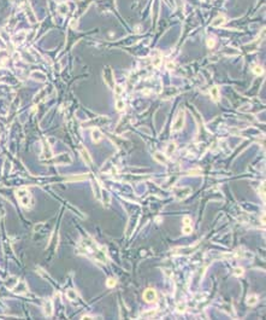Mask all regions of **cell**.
Instances as JSON below:
<instances>
[{"mask_svg": "<svg viewBox=\"0 0 266 320\" xmlns=\"http://www.w3.org/2000/svg\"><path fill=\"white\" fill-rule=\"evenodd\" d=\"M81 251L80 253H84L87 256L89 257H93L94 260L99 261V262H102V263H106L107 262V257H106V253L104 249H100L99 247L97 245V243L94 240H92L90 238H86L82 240V244H81Z\"/></svg>", "mask_w": 266, "mask_h": 320, "instance_id": "obj_1", "label": "cell"}, {"mask_svg": "<svg viewBox=\"0 0 266 320\" xmlns=\"http://www.w3.org/2000/svg\"><path fill=\"white\" fill-rule=\"evenodd\" d=\"M16 196H17V199L18 202L26 207V208H30L33 205V196L30 194V192L28 191V189L26 187H21L16 191Z\"/></svg>", "mask_w": 266, "mask_h": 320, "instance_id": "obj_2", "label": "cell"}, {"mask_svg": "<svg viewBox=\"0 0 266 320\" xmlns=\"http://www.w3.org/2000/svg\"><path fill=\"white\" fill-rule=\"evenodd\" d=\"M184 115H186V114H184V110L181 109V110L178 111V114H177L173 123H172V130H173V132H178V130H181L182 128L184 127V121H186V116H184Z\"/></svg>", "mask_w": 266, "mask_h": 320, "instance_id": "obj_3", "label": "cell"}, {"mask_svg": "<svg viewBox=\"0 0 266 320\" xmlns=\"http://www.w3.org/2000/svg\"><path fill=\"white\" fill-rule=\"evenodd\" d=\"M104 80H105V84L110 87V88H113L114 87V79H113V71L110 66H106L104 69Z\"/></svg>", "mask_w": 266, "mask_h": 320, "instance_id": "obj_4", "label": "cell"}, {"mask_svg": "<svg viewBox=\"0 0 266 320\" xmlns=\"http://www.w3.org/2000/svg\"><path fill=\"white\" fill-rule=\"evenodd\" d=\"M175 199L177 201H183L184 198H187L190 193H192V189L190 187H178V189H175Z\"/></svg>", "mask_w": 266, "mask_h": 320, "instance_id": "obj_5", "label": "cell"}, {"mask_svg": "<svg viewBox=\"0 0 266 320\" xmlns=\"http://www.w3.org/2000/svg\"><path fill=\"white\" fill-rule=\"evenodd\" d=\"M143 300L147 302V303H153V302H157V298H158V295L155 292V290L152 288L146 289L143 295H142Z\"/></svg>", "mask_w": 266, "mask_h": 320, "instance_id": "obj_6", "label": "cell"}, {"mask_svg": "<svg viewBox=\"0 0 266 320\" xmlns=\"http://www.w3.org/2000/svg\"><path fill=\"white\" fill-rule=\"evenodd\" d=\"M78 152L81 154V157H82V160H83V162L87 164V165H92V163H93V160H92V157H90V155H89V152H88V150L84 148V146H82V145H80L78 146Z\"/></svg>", "mask_w": 266, "mask_h": 320, "instance_id": "obj_7", "label": "cell"}, {"mask_svg": "<svg viewBox=\"0 0 266 320\" xmlns=\"http://www.w3.org/2000/svg\"><path fill=\"white\" fill-rule=\"evenodd\" d=\"M227 22V18H225V16H223V15H219V16H217L212 22H211V26L212 27H222L224 23Z\"/></svg>", "mask_w": 266, "mask_h": 320, "instance_id": "obj_8", "label": "cell"}, {"mask_svg": "<svg viewBox=\"0 0 266 320\" xmlns=\"http://www.w3.org/2000/svg\"><path fill=\"white\" fill-rule=\"evenodd\" d=\"M101 139H102V133L100 132V129L93 128L92 129V140H93V143L98 144V143L101 141Z\"/></svg>", "mask_w": 266, "mask_h": 320, "instance_id": "obj_9", "label": "cell"}, {"mask_svg": "<svg viewBox=\"0 0 266 320\" xmlns=\"http://www.w3.org/2000/svg\"><path fill=\"white\" fill-rule=\"evenodd\" d=\"M43 312H45V315H46V317H52V314H53L52 301H49V300L45 301V304H43Z\"/></svg>", "mask_w": 266, "mask_h": 320, "instance_id": "obj_10", "label": "cell"}, {"mask_svg": "<svg viewBox=\"0 0 266 320\" xmlns=\"http://www.w3.org/2000/svg\"><path fill=\"white\" fill-rule=\"evenodd\" d=\"M27 290H28V288H27L24 282H18L17 285L13 288V292L15 293H26Z\"/></svg>", "mask_w": 266, "mask_h": 320, "instance_id": "obj_11", "label": "cell"}, {"mask_svg": "<svg viewBox=\"0 0 266 320\" xmlns=\"http://www.w3.org/2000/svg\"><path fill=\"white\" fill-rule=\"evenodd\" d=\"M51 157H52V151H51V149H49V145L45 144L43 151H42V155H41V158L46 160V158H51Z\"/></svg>", "mask_w": 266, "mask_h": 320, "instance_id": "obj_12", "label": "cell"}, {"mask_svg": "<svg viewBox=\"0 0 266 320\" xmlns=\"http://www.w3.org/2000/svg\"><path fill=\"white\" fill-rule=\"evenodd\" d=\"M154 160L157 161L158 163H160V164H165L167 162L166 156L164 154H162V152H155L154 154Z\"/></svg>", "mask_w": 266, "mask_h": 320, "instance_id": "obj_13", "label": "cell"}, {"mask_svg": "<svg viewBox=\"0 0 266 320\" xmlns=\"http://www.w3.org/2000/svg\"><path fill=\"white\" fill-rule=\"evenodd\" d=\"M210 94H211L212 99H213L214 101H218V100H219V88H218L217 86H213V87L211 88V91H210Z\"/></svg>", "mask_w": 266, "mask_h": 320, "instance_id": "obj_14", "label": "cell"}, {"mask_svg": "<svg viewBox=\"0 0 266 320\" xmlns=\"http://www.w3.org/2000/svg\"><path fill=\"white\" fill-rule=\"evenodd\" d=\"M66 296H67V298L70 300V301H75V300H77L78 298V293L73 290V289H69L66 291Z\"/></svg>", "mask_w": 266, "mask_h": 320, "instance_id": "obj_15", "label": "cell"}, {"mask_svg": "<svg viewBox=\"0 0 266 320\" xmlns=\"http://www.w3.org/2000/svg\"><path fill=\"white\" fill-rule=\"evenodd\" d=\"M258 303V296L257 295H249L248 297H247V304L248 306H255Z\"/></svg>", "mask_w": 266, "mask_h": 320, "instance_id": "obj_16", "label": "cell"}, {"mask_svg": "<svg viewBox=\"0 0 266 320\" xmlns=\"http://www.w3.org/2000/svg\"><path fill=\"white\" fill-rule=\"evenodd\" d=\"M116 109H117V111H123L125 109L124 100H122L121 98H117V100H116Z\"/></svg>", "mask_w": 266, "mask_h": 320, "instance_id": "obj_17", "label": "cell"}, {"mask_svg": "<svg viewBox=\"0 0 266 320\" xmlns=\"http://www.w3.org/2000/svg\"><path fill=\"white\" fill-rule=\"evenodd\" d=\"M175 150H176V143H170L169 145H167V148H166V155L167 156H171L173 152H175Z\"/></svg>", "mask_w": 266, "mask_h": 320, "instance_id": "obj_18", "label": "cell"}, {"mask_svg": "<svg viewBox=\"0 0 266 320\" xmlns=\"http://www.w3.org/2000/svg\"><path fill=\"white\" fill-rule=\"evenodd\" d=\"M114 96L116 98H121V94L123 93V87L122 85H114Z\"/></svg>", "mask_w": 266, "mask_h": 320, "instance_id": "obj_19", "label": "cell"}, {"mask_svg": "<svg viewBox=\"0 0 266 320\" xmlns=\"http://www.w3.org/2000/svg\"><path fill=\"white\" fill-rule=\"evenodd\" d=\"M157 314V311L155 309H152V311H148V312H145V313H142L141 314V317L142 318H146V319H148V318H152V317H154Z\"/></svg>", "mask_w": 266, "mask_h": 320, "instance_id": "obj_20", "label": "cell"}, {"mask_svg": "<svg viewBox=\"0 0 266 320\" xmlns=\"http://www.w3.org/2000/svg\"><path fill=\"white\" fill-rule=\"evenodd\" d=\"M116 285H117V280L114 278H108L107 279V282H106V286L107 288H113Z\"/></svg>", "mask_w": 266, "mask_h": 320, "instance_id": "obj_21", "label": "cell"}, {"mask_svg": "<svg viewBox=\"0 0 266 320\" xmlns=\"http://www.w3.org/2000/svg\"><path fill=\"white\" fill-rule=\"evenodd\" d=\"M32 75H37L39 77H35V79H36V80H39V81H42V82H43V81H46V76H45L43 74L39 73V71H34Z\"/></svg>", "mask_w": 266, "mask_h": 320, "instance_id": "obj_22", "label": "cell"}, {"mask_svg": "<svg viewBox=\"0 0 266 320\" xmlns=\"http://www.w3.org/2000/svg\"><path fill=\"white\" fill-rule=\"evenodd\" d=\"M87 175H82V176H73V178H69L67 181H81V180H86Z\"/></svg>", "mask_w": 266, "mask_h": 320, "instance_id": "obj_23", "label": "cell"}, {"mask_svg": "<svg viewBox=\"0 0 266 320\" xmlns=\"http://www.w3.org/2000/svg\"><path fill=\"white\" fill-rule=\"evenodd\" d=\"M253 71H254V74H257V75H261V74L264 73V69H263L260 65H255V66L253 68Z\"/></svg>", "mask_w": 266, "mask_h": 320, "instance_id": "obj_24", "label": "cell"}, {"mask_svg": "<svg viewBox=\"0 0 266 320\" xmlns=\"http://www.w3.org/2000/svg\"><path fill=\"white\" fill-rule=\"evenodd\" d=\"M160 64H162V57H154L153 58V65L155 66V68H159L160 66Z\"/></svg>", "mask_w": 266, "mask_h": 320, "instance_id": "obj_25", "label": "cell"}, {"mask_svg": "<svg viewBox=\"0 0 266 320\" xmlns=\"http://www.w3.org/2000/svg\"><path fill=\"white\" fill-rule=\"evenodd\" d=\"M183 232H184L186 234H190V233L193 232L192 226H190V225H184V226H183Z\"/></svg>", "mask_w": 266, "mask_h": 320, "instance_id": "obj_26", "label": "cell"}, {"mask_svg": "<svg viewBox=\"0 0 266 320\" xmlns=\"http://www.w3.org/2000/svg\"><path fill=\"white\" fill-rule=\"evenodd\" d=\"M243 274V268L242 267H237L235 271H234V276H236V277H240V276H242Z\"/></svg>", "mask_w": 266, "mask_h": 320, "instance_id": "obj_27", "label": "cell"}, {"mask_svg": "<svg viewBox=\"0 0 266 320\" xmlns=\"http://www.w3.org/2000/svg\"><path fill=\"white\" fill-rule=\"evenodd\" d=\"M177 311H178L179 313L186 312V304H184V303H178V304H177Z\"/></svg>", "mask_w": 266, "mask_h": 320, "instance_id": "obj_28", "label": "cell"}, {"mask_svg": "<svg viewBox=\"0 0 266 320\" xmlns=\"http://www.w3.org/2000/svg\"><path fill=\"white\" fill-rule=\"evenodd\" d=\"M259 191H260V196H261L263 199L265 201V185H264V184L260 186V190H259Z\"/></svg>", "mask_w": 266, "mask_h": 320, "instance_id": "obj_29", "label": "cell"}, {"mask_svg": "<svg viewBox=\"0 0 266 320\" xmlns=\"http://www.w3.org/2000/svg\"><path fill=\"white\" fill-rule=\"evenodd\" d=\"M66 7H67L66 5H60V6H59V12H60L62 15H65V13H66V11H65L64 9H66Z\"/></svg>", "mask_w": 266, "mask_h": 320, "instance_id": "obj_30", "label": "cell"}, {"mask_svg": "<svg viewBox=\"0 0 266 320\" xmlns=\"http://www.w3.org/2000/svg\"><path fill=\"white\" fill-rule=\"evenodd\" d=\"M190 221H192V220H190L189 216H186V218L183 219V224L184 225H190Z\"/></svg>", "mask_w": 266, "mask_h": 320, "instance_id": "obj_31", "label": "cell"}, {"mask_svg": "<svg viewBox=\"0 0 266 320\" xmlns=\"http://www.w3.org/2000/svg\"><path fill=\"white\" fill-rule=\"evenodd\" d=\"M76 23H77V22H76V20H72V21H71V23H70V26H71L72 28H76Z\"/></svg>", "mask_w": 266, "mask_h": 320, "instance_id": "obj_32", "label": "cell"}, {"mask_svg": "<svg viewBox=\"0 0 266 320\" xmlns=\"http://www.w3.org/2000/svg\"><path fill=\"white\" fill-rule=\"evenodd\" d=\"M207 44H208V46H210V47L214 46V41H212V40H208V41H207Z\"/></svg>", "mask_w": 266, "mask_h": 320, "instance_id": "obj_33", "label": "cell"}, {"mask_svg": "<svg viewBox=\"0 0 266 320\" xmlns=\"http://www.w3.org/2000/svg\"><path fill=\"white\" fill-rule=\"evenodd\" d=\"M167 68L171 70V69H173V68H175V65H173V63H169V64H167Z\"/></svg>", "mask_w": 266, "mask_h": 320, "instance_id": "obj_34", "label": "cell"}]
</instances>
